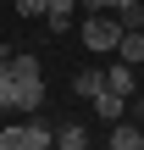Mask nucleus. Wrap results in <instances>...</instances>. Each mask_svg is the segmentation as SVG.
Segmentation results:
<instances>
[{"label":"nucleus","mask_w":144,"mask_h":150,"mask_svg":"<svg viewBox=\"0 0 144 150\" xmlns=\"http://www.w3.org/2000/svg\"><path fill=\"white\" fill-rule=\"evenodd\" d=\"M117 56L139 67V61H144V28H122V39H117Z\"/></svg>","instance_id":"7"},{"label":"nucleus","mask_w":144,"mask_h":150,"mask_svg":"<svg viewBox=\"0 0 144 150\" xmlns=\"http://www.w3.org/2000/svg\"><path fill=\"white\" fill-rule=\"evenodd\" d=\"M78 33H83V50H117V39H122V22H117L111 11H89Z\"/></svg>","instance_id":"1"},{"label":"nucleus","mask_w":144,"mask_h":150,"mask_svg":"<svg viewBox=\"0 0 144 150\" xmlns=\"http://www.w3.org/2000/svg\"><path fill=\"white\" fill-rule=\"evenodd\" d=\"M72 17H78V0H44V22H50L55 33H67Z\"/></svg>","instance_id":"6"},{"label":"nucleus","mask_w":144,"mask_h":150,"mask_svg":"<svg viewBox=\"0 0 144 150\" xmlns=\"http://www.w3.org/2000/svg\"><path fill=\"white\" fill-rule=\"evenodd\" d=\"M17 128H22V150H50L55 145V128H50L39 111H28V122H17Z\"/></svg>","instance_id":"2"},{"label":"nucleus","mask_w":144,"mask_h":150,"mask_svg":"<svg viewBox=\"0 0 144 150\" xmlns=\"http://www.w3.org/2000/svg\"><path fill=\"white\" fill-rule=\"evenodd\" d=\"M100 89H105V72H100V67H83V72L72 78V95H83V100H94Z\"/></svg>","instance_id":"8"},{"label":"nucleus","mask_w":144,"mask_h":150,"mask_svg":"<svg viewBox=\"0 0 144 150\" xmlns=\"http://www.w3.org/2000/svg\"><path fill=\"white\" fill-rule=\"evenodd\" d=\"M111 145L117 150H144V128L133 117H117V122H111Z\"/></svg>","instance_id":"4"},{"label":"nucleus","mask_w":144,"mask_h":150,"mask_svg":"<svg viewBox=\"0 0 144 150\" xmlns=\"http://www.w3.org/2000/svg\"><path fill=\"white\" fill-rule=\"evenodd\" d=\"M17 17H44V0H17Z\"/></svg>","instance_id":"13"},{"label":"nucleus","mask_w":144,"mask_h":150,"mask_svg":"<svg viewBox=\"0 0 144 150\" xmlns=\"http://www.w3.org/2000/svg\"><path fill=\"white\" fill-rule=\"evenodd\" d=\"M55 145H61V150H83V145H89L83 122H61V128H55Z\"/></svg>","instance_id":"10"},{"label":"nucleus","mask_w":144,"mask_h":150,"mask_svg":"<svg viewBox=\"0 0 144 150\" xmlns=\"http://www.w3.org/2000/svg\"><path fill=\"white\" fill-rule=\"evenodd\" d=\"M117 22H122V28H144V6H139V0H128V6L117 11Z\"/></svg>","instance_id":"11"},{"label":"nucleus","mask_w":144,"mask_h":150,"mask_svg":"<svg viewBox=\"0 0 144 150\" xmlns=\"http://www.w3.org/2000/svg\"><path fill=\"white\" fill-rule=\"evenodd\" d=\"M122 6H128V0H100V11H122Z\"/></svg>","instance_id":"15"},{"label":"nucleus","mask_w":144,"mask_h":150,"mask_svg":"<svg viewBox=\"0 0 144 150\" xmlns=\"http://www.w3.org/2000/svg\"><path fill=\"white\" fill-rule=\"evenodd\" d=\"M94 111H100V122H117V117H128V100L111 95V89H100L94 95Z\"/></svg>","instance_id":"9"},{"label":"nucleus","mask_w":144,"mask_h":150,"mask_svg":"<svg viewBox=\"0 0 144 150\" xmlns=\"http://www.w3.org/2000/svg\"><path fill=\"white\" fill-rule=\"evenodd\" d=\"M44 106V78H17V111H39Z\"/></svg>","instance_id":"5"},{"label":"nucleus","mask_w":144,"mask_h":150,"mask_svg":"<svg viewBox=\"0 0 144 150\" xmlns=\"http://www.w3.org/2000/svg\"><path fill=\"white\" fill-rule=\"evenodd\" d=\"M78 6H89V11H100V0H78Z\"/></svg>","instance_id":"16"},{"label":"nucleus","mask_w":144,"mask_h":150,"mask_svg":"<svg viewBox=\"0 0 144 150\" xmlns=\"http://www.w3.org/2000/svg\"><path fill=\"white\" fill-rule=\"evenodd\" d=\"M128 117H144V95H128Z\"/></svg>","instance_id":"14"},{"label":"nucleus","mask_w":144,"mask_h":150,"mask_svg":"<svg viewBox=\"0 0 144 150\" xmlns=\"http://www.w3.org/2000/svg\"><path fill=\"white\" fill-rule=\"evenodd\" d=\"M0 150H22V128H17V122L0 128Z\"/></svg>","instance_id":"12"},{"label":"nucleus","mask_w":144,"mask_h":150,"mask_svg":"<svg viewBox=\"0 0 144 150\" xmlns=\"http://www.w3.org/2000/svg\"><path fill=\"white\" fill-rule=\"evenodd\" d=\"M105 89H111V95H122V100H128V95H133V89H139V83H133V61H122V56H117V61H111V67H105Z\"/></svg>","instance_id":"3"}]
</instances>
